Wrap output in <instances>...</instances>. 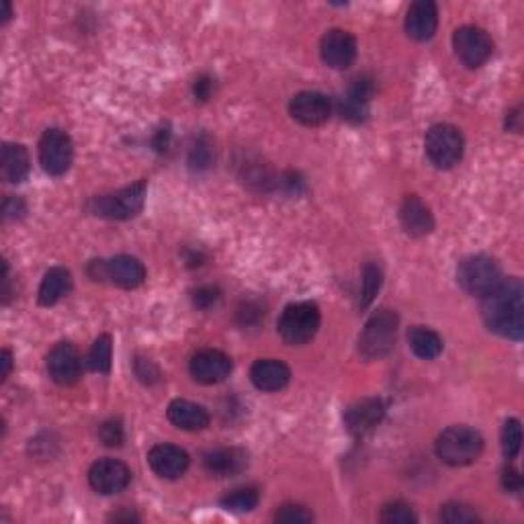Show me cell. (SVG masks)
<instances>
[{"instance_id": "obj_42", "label": "cell", "mask_w": 524, "mask_h": 524, "mask_svg": "<svg viewBox=\"0 0 524 524\" xmlns=\"http://www.w3.org/2000/svg\"><path fill=\"white\" fill-rule=\"evenodd\" d=\"M3 214L6 219H15L25 214V203L17 199V197H9L3 205Z\"/></svg>"}, {"instance_id": "obj_17", "label": "cell", "mask_w": 524, "mask_h": 524, "mask_svg": "<svg viewBox=\"0 0 524 524\" xmlns=\"http://www.w3.org/2000/svg\"><path fill=\"white\" fill-rule=\"evenodd\" d=\"M400 222L406 233L414 238L428 236L435 230V217H432L428 205L418 195L403 197L400 205Z\"/></svg>"}, {"instance_id": "obj_1", "label": "cell", "mask_w": 524, "mask_h": 524, "mask_svg": "<svg viewBox=\"0 0 524 524\" xmlns=\"http://www.w3.org/2000/svg\"><path fill=\"white\" fill-rule=\"evenodd\" d=\"M487 330L502 338L520 340L524 334V287L519 277L502 279L481 301Z\"/></svg>"}, {"instance_id": "obj_25", "label": "cell", "mask_w": 524, "mask_h": 524, "mask_svg": "<svg viewBox=\"0 0 524 524\" xmlns=\"http://www.w3.org/2000/svg\"><path fill=\"white\" fill-rule=\"evenodd\" d=\"M408 342H410V349L414 351V355L424 360L441 357V352L444 349L443 338L438 336L435 330L424 328V325H414V328L408 332Z\"/></svg>"}, {"instance_id": "obj_27", "label": "cell", "mask_w": 524, "mask_h": 524, "mask_svg": "<svg viewBox=\"0 0 524 524\" xmlns=\"http://www.w3.org/2000/svg\"><path fill=\"white\" fill-rule=\"evenodd\" d=\"M111 360H113V340L109 334H103L95 340L93 349H90L87 363L89 369L95 373L107 375L111 371Z\"/></svg>"}, {"instance_id": "obj_11", "label": "cell", "mask_w": 524, "mask_h": 524, "mask_svg": "<svg viewBox=\"0 0 524 524\" xmlns=\"http://www.w3.org/2000/svg\"><path fill=\"white\" fill-rule=\"evenodd\" d=\"M131 481V471L119 459H98L89 471V484L95 492L113 495L123 492Z\"/></svg>"}, {"instance_id": "obj_14", "label": "cell", "mask_w": 524, "mask_h": 524, "mask_svg": "<svg viewBox=\"0 0 524 524\" xmlns=\"http://www.w3.org/2000/svg\"><path fill=\"white\" fill-rule=\"evenodd\" d=\"M232 369V359L225 355V352L216 349L199 351L193 359H190L189 365V371L193 375V379L201 385L222 384V381L230 377Z\"/></svg>"}, {"instance_id": "obj_38", "label": "cell", "mask_w": 524, "mask_h": 524, "mask_svg": "<svg viewBox=\"0 0 524 524\" xmlns=\"http://www.w3.org/2000/svg\"><path fill=\"white\" fill-rule=\"evenodd\" d=\"M214 89H216V80L207 74H201L199 78H197L195 84H193V95L197 101H209L211 95H214Z\"/></svg>"}, {"instance_id": "obj_40", "label": "cell", "mask_w": 524, "mask_h": 524, "mask_svg": "<svg viewBox=\"0 0 524 524\" xmlns=\"http://www.w3.org/2000/svg\"><path fill=\"white\" fill-rule=\"evenodd\" d=\"M279 185L285 187V190L289 195H300L303 189H306V182L297 173H285L279 179Z\"/></svg>"}, {"instance_id": "obj_21", "label": "cell", "mask_w": 524, "mask_h": 524, "mask_svg": "<svg viewBox=\"0 0 524 524\" xmlns=\"http://www.w3.org/2000/svg\"><path fill=\"white\" fill-rule=\"evenodd\" d=\"M248 465V457L244 451L225 447V449H214L203 455V467L211 476L216 478H230L242 473Z\"/></svg>"}, {"instance_id": "obj_28", "label": "cell", "mask_w": 524, "mask_h": 524, "mask_svg": "<svg viewBox=\"0 0 524 524\" xmlns=\"http://www.w3.org/2000/svg\"><path fill=\"white\" fill-rule=\"evenodd\" d=\"M260 502V494L257 487L252 486H246V487H238V490H233L232 494L225 495L222 500V506L225 510H230V512H250L258 506Z\"/></svg>"}, {"instance_id": "obj_6", "label": "cell", "mask_w": 524, "mask_h": 524, "mask_svg": "<svg viewBox=\"0 0 524 524\" xmlns=\"http://www.w3.org/2000/svg\"><path fill=\"white\" fill-rule=\"evenodd\" d=\"M89 277L97 283H111L119 289H136L146 281V266L130 254H119L109 260H90Z\"/></svg>"}, {"instance_id": "obj_29", "label": "cell", "mask_w": 524, "mask_h": 524, "mask_svg": "<svg viewBox=\"0 0 524 524\" xmlns=\"http://www.w3.org/2000/svg\"><path fill=\"white\" fill-rule=\"evenodd\" d=\"M381 285H384V273H381L379 265L375 262H367L363 268V292H360V308H369L375 295L379 293Z\"/></svg>"}, {"instance_id": "obj_5", "label": "cell", "mask_w": 524, "mask_h": 524, "mask_svg": "<svg viewBox=\"0 0 524 524\" xmlns=\"http://www.w3.org/2000/svg\"><path fill=\"white\" fill-rule=\"evenodd\" d=\"M320 308L311 301L292 303L283 309V314L277 322L279 336L292 346H301L309 342L311 338L320 330Z\"/></svg>"}, {"instance_id": "obj_34", "label": "cell", "mask_w": 524, "mask_h": 524, "mask_svg": "<svg viewBox=\"0 0 524 524\" xmlns=\"http://www.w3.org/2000/svg\"><path fill=\"white\" fill-rule=\"evenodd\" d=\"M338 113L344 122H349L352 125L365 123L367 117H369V107L367 105H360L357 101H352L349 97H342L338 101Z\"/></svg>"}, {"instance_id": "obj_41", "label": "cell", "mask_w": 524, "mask_h": 524, "mask_svg": "<svg viewBox=\"0 0 524 524\" xmlns=\"http://www.w3.org/2000/svg\"><path fill=\"white\" fill-rule=\"evenodd\" d=\"M260 316H262L260 308L257 306V303H252V301H246V303H242V308H240V311H238V317H240V322H242L244 325H246V324H254V322H258V320H260Z\"/></svg>"}, {"instance_id": "obj_36", "label": "cell", "mask_w": 524, "mask_h": 524, "mask_svg": "<svg viewBox=\"0 0 524 524\" xmlns=\"http://www.w3.org/2000/svg\"><path fill=\"white\" fill-rule=\"evenodd\" d=\"M98 436H101L103 444H107V447H122L125 438L123 424L119 420L103 422L101 428H98Z\"/></svg>"}, {"instance_id": "obj_20", "label": "cell", "mask_w": 524, "mask_h": 524, "mask_svg": "<svg viewBox=\"0 0 524 524\" xmlns=\"http://www.w3.org/2000/svg\"><path fill=\"white\" fill-rule=\"evenodd\" d=\"M438 9L432 0H416L406 13V33L416 41H428L436 33Z\"/></svg>"}, {"instance_id": "obj_22", "label": "cell", "mask_w": 524, "mask_h": 524, "mask_svg": "<svg viewBox=\"0 0 524 524\" xmlns=\"http://www.w3.org/2000/svg\"><path fill=\"white\" fill-rule=\"evenodd\" d=\"M168 420L174 424L176 428L197 432L209 427V414L207 410L199 403H193L189 400H174L168 406Z\"/></svg>"}, {"instance_id": "obj_3", "label": "cell", "mask_w": 524, "mask_h": 524, "mask_svg": "<svg viewBox=\"0 0 524 524\" xmlns=\"http://www.w3.org/2000/svg\"><path fill=\"white\" fill-rule=\"evenodd\" d=\"M400 317L392 309H379L369 317L359 336V352L365 360H381L393 351Z\"/></svg>"}, {"instance_id": "obj_26", "label": "cell", "mask_w": 524, "mask_h": 524, "mask_svg": "<svg viewBox=\"0 0 524 524\" xmlns=\"http://www.w3.org/2000/svg\"><path fill=\"white\" fill-rule=\"evenodd\" d=\"M216 160V150L214 141L207 136V133H201L199 138H195L193 144L189 148V168L195 170V173H203L207 170Z\"/></svg>"}, {"instance_id": "obj_8", "label": "cell", "mask_w": 524, "mask_h": 524, "mask_svg": "<svg viewBox=\"0 0 524 524\" xmlns=\"http://www.w3.org/2000/svg\"><path fill=\"white\" fill-rule=\"evenodd\" d=\"M424 148H427V156L432 165L441 170H449L461 162L465 152V139L463 133L455 125L436 123L427 131Z\"/></svg>"}, {"instance_id": "obj_4", "label": "cell", "mask_w": 524, "mask_h": 524, "mask_svg": "<svg viewBox=\"0 0 524 524\" xmlns=\"http://www.w3.org/2000/svg\"><path fill=\"white\" fill-rule=\"evenodd\" d=\"M148 182L138 181L130 187H123L115 193L101 195L90 199L89 211L97 217L111 219V222H125V219L136 217L146 203Z\"/></svg>"}, {"instance_id": "obj_23", "label": "cell", "mask_w": 524, "mask_h": 524, "mask_svg": "<svg viewBox=\"0 0 524 524\" xmlns=\"http://www.w3.org/2000/svg\"><path fill=\"white\" fill-rule=\"evenodd\" d=\"M30 152H27L25 146L21 144H11L6 141L3 146V165H0V174L6 182H23L30 174Z\"/></svg>"}, {"instance_id": "obj_2", "label": "cell", "mask_w": 524, "mask_h": 524, "mask_svg": "<svg viewBox=\"0 0 524 524\" xmlns=\"http://www.w3.org/2000/svg\"><path fill=\"white\" fill-rule=\"evenodd\" d=\"M436 457L443 463L451 467H465L478 461L481 451H484V436L476 428L465 427H449L438 435L435 443Z\"/></svg>"}, {"instance_id": "obj_16", "label": "cell", "mask_w": 524, "mask_h": 524, "mask_svg": "<svg viewBox=\"0 0 524 524\" xmlns=\"http://www.w3.org/2000/svg\"><path fill=\"white\" fill-rule=\"evenodd\" d=\"M148 465L152 467V471L158 478L179 479L189 469L190 459L185 449L176 447V444L162 443L154 444L150 452H148Z\"/></svg>"}, {"instance_id": "obj_43", "label": "cell", "mask_w": 524, "mask_h": 524, "mask_svg": "<svg viewBox=\"0 0 524 524\" xmlns=\"http://www.w3.org/2000/svg\"><path fill=\"white\" fill-rule=\"evenodd\" d=\"M168 139H170V131L168 130H160L158 133H156V139H154L156 152H166Z\"/></svg>"}, {"instance_id": "obj_39", "label": "cell", "mask_w": 524, "mask_h": 524, "mask_svg": "<svg viewBox=\"0 0 524 524\" xmlns=\"http://www.w3.org/2000/svg\"><path fill=\"white\" fill-rule=\"evenodd\" d=\"M502 486H504L506 492L519 494L522 490V478L520 471L514 469V467H506L504 473H502Z\"/></svg>"}, {"instance_id": "obj_33", "label": "cell", "mask_w": 524, "mask_h": 524, "mask_svg": "<svg viewBox=\"0 0 524 524\" xmlns=\"http://www.w3.org/2000/svg\"><path fill=\"white\" fill-rule=\"evenodd\" d=\"M344 97H349L352 98V101L369 107L371 98L375 97V80L369 74H359L357 78H352L351 80V87L349 90H346Z\"/></svg>"}, {"instance_id": "obj_15", "label": "cell", "mask_w": 524, "mask_h": 524, "mask_svg": "<svg viewBox=\"0 0 524 524\" xmlns=\"http://www.w3.org/2000/svg\"><path fill=\"white\" fill-rule=\"evenodd\" d=\"M320 55L325 66L334 70L349 68L357 58V39L355 35L344 30L325 31L320 44Z\"/></svg>"}, {"instance_id": "obj_9", "label": "cell", "mask_w": 524, "mask_h": 524, "mask_svg": "<svg viewBox=\"0 0 524 524\" xmlns=\"http://www.w3.org/2000/svg\"><path fill=\"white\" fill-rule=\"evenodd\" d=\"M74 160L72 138L60 127L46 130L39 139V165L49 176L66 174Z\"/></svg>"}, {"instance_id": "obj_32", "label": "cell", "mask_w": 524, "mask_h": 524, "mask_svg": "<svg viewBox=\"0 0 524 524\" xmlns=\"http://www.w3.org/2000/svg\"><path fill=\"white\" fill-rule=\"evenodd\" d=\"M441 520L447 524H473L479 522V516L473 508L459 504V502H449L441 508Z\"/></svg>"}, {"instance_id": "obj_24", "label": "cell", "mask_w": 524, "mask_h": 524, "mask_svg": "<svg viewBox=\"0 0 524 524\" xmlns=\"http://www.w3.org/2000/svg\"><path fill=\"white\" fill-rule=\"evenodd\" d=\"M72 289V273L63 266H52L44 275L39 285V303L41 306H55L63 295L70 293Z\"/></svg>"}, {"instance_id": "obj_35", "label": "cell", "mask_w": 524, "mask_h": 524, "mask_svg": "<svg viewBox=\"0 0 524 524\" xmlns=\"http://www.w3.org/2000/svg\"><path fill=\"white\" fill-rule=\"evenodd\" d=\"M275 520L277 522H287V524H306L314 520V514L309 512L306 506L300 504H285L279 508V512L275 514Z\"/></svg>"}, {"instance_id": "obj_44", "label": "cell", "mask_w": 524, "mask_h": 524, "mask_svg": "<svg viewBox=\"0 0 524 524\" xmlns=\"http://www.w3.org/2000/svg\"><path fill=\"white\" fill-rule=\"evenodd\" d=\"M0 363H3V379H9V375L13 371V355L9 349L0 352Z\"/></svg>"}, {"instance_id": "obj_10", "label": "cell", "mask_w": 524, "mask_h": 524, "mask_svg": "<svg viewBox=\"0 0 524 524\" xmlns=\"http://www.w3.org/2000/svg\"><path fill=\"white\" fill-rule=\"evenodd\" d=\"M452 47H455L457 58L467 68H479L490 60L494 52V41L481 27L463 25L452 33Z\"/></svg>"}, {"instance_id": "obj_45", "label": "cell", "mask_w": 524, "mask_h": 524, "mask_svg": "<svg viewBox=\"0 0 524 524\" xmlns=\"http://www.w3.org/2000/svg\"><path fill=\"white\" fill-rule=\"evenodd\" d=\"M11 15H13V11H11V3H4V15H3V23H9V21H11Z\"/></svg>"}, {"instance_id": "obj_37", "label": "cell", "mask_w": 524, "mask_h": 524, "mask_svg": "<svg viewBox=\"0 0 524 524\" xmlns=\"http://www.w3.org/2000/svg\"><path fill=\"white\" fill-rule=\"evenodd\" d=\"M219 297H222V292H219L217 287L205 285V287L197 289V292L193 293V303H195V308H199V309H209L219 301Z\"/></svg>"}, {"instance_id": "obj_30", "label": "cell", "mask_w": 524, "mask_h": 524, "mask_svg": "<svg viewBox=\"0 0 524 524\" xmlns=\"http://www.w3.org/2000/svg\"><path fill=\"white\" fill-rule=\"evenodd\" d=\"M522 447V427L520 420L516 418H510L504 422V428H502V451H504L506 459H516Z\"/></svg>"}, {"instance_id": "obj_18", "label": "cell", "mask_w": 524, "mask_h": 524, "mask_svg": "<svg viewBox=\"0 0 524 524\" xmlns=\"http://www.w3.org/2000/svg\"><path fill=\"white\" fill-rule=\"evenodd\" d=\"M385 416V403L379 398H365L344 412V424L352 435H365L373 430Z\"/></svg>"}, {"instance_id": "obj_7", "label": "cell", "mask_w": 524, "mask_h": 524, "mask_svg": "<svg viewBox=\"0 0 524 524\" xmlns=\"http://www.w3.org/2000/svg\"><path fill=\"white\" fill-rule=\"evenodd\" d=\"M504 279L498 260L486 254H473L467 257L457 266V283L465 293L484 297Z\"/></svg>"}, {"instance_id": "obj_12", "label": "cell", "mask_w": 524, "mask_h": 524, "mask_svg": "<svg viewBox=\"0 0 524 524\" xmlns=\"http://www.w3.org/2000/svg\"><path fill=\"white\" fill-rule=\"evenodd\" d=\"M47 373L54 384L74 385L82 375V359L72 342H58L47 355Z\"/></svg>"}, {"instance_id": "obj_13", "label": "cell", "mask_w": 524, "mask_h": 524, "mask_svg": "<svg viewBox=\"0 0 524 524\" xmlns=\"http://www.w3.org/2000/svg\"><path fill=\"white\" fill-rule=\"evenodd\" d=\"M332 105L330 97L324 93H317V90H303V93H297L292 103H289V113L295 122L308 127H317L328 122L332 117Z\"/></svg>"}, {"instance_id": "obj_31", "label": "cell", "mask_w": 524, "mask_h": 524, "mask_svg": "<svg viewBox=\"0 0 524 524\" xmlns=\"http://www.w3.org/2000/svg\"><path fill=\"white\" fill-rule=\"evenodd\" d=\"M379 520L385 524H412L418 520V516L414 514V510L410 508V504L401 500L389 502V504L384 506L379 514Z\"/></svg>"}, {"instance_id": "obj_19", "label": "cell", "mask_w": 524, "mask_h": 524, "mask_svg": "<svg viewBox=\"0 0 524 524\" xmlns=\"http://www.w3.org/2000/svg\"><path fill=\"white\" fill-rule=\"evenodd\" d=\"M250 381L260 392H281L292 381V371L279 359H260L252 365Z\"/></svg>"}]
</instances>
